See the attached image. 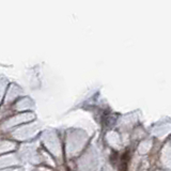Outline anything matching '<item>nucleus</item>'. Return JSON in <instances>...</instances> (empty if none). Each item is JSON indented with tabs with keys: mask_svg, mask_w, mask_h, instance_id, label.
<instances>
[]
</instances>
